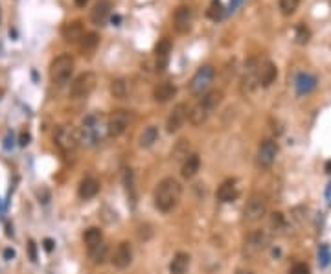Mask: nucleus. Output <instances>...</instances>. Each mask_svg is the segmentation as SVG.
<instances>
[{
    "label": "nucleus",
    "instance_id": "obj_1",
    "mask_svg": "<svg viewBox=\"0 0 331 274\" xmlns=\"http://www.w3.org/2000/svg\"><path fill=\"white\" fill-rule=\"evenodd\" d=\"M181 197H182L181 183L173 177H166L157 184L155 193H153V201H155L157 210L168 213V212H171L173 208H177V204H179V201H181Z\"/></svg>",
    "mask_w": 331,
    "mask_h": 274
},
{
    "label": "nucleus",
    "instance_id": "obj_2",
    "mask_svg": "<svg viewBox=\"0 0 331 274\" xmlns=\"http://www.w3.org/2000/svg\"><path fill=\"white\" fill-rule=\"evenodd\" d=\"M79 142H83L85 146H96L105 138L107 134V120L100 112H92L81 122L79 129Z\"/></svg>",
    "mask_w": 331,
    "mask_h": 274
},
{
    "label": "nucleus",
    "instance_id": "obj_3",
    "mask_svg": "<svg viewBox=\"0 0 331 274\" xmlns=\"http://www.w3.org/2000/svg\"><path fill=\"white\" fill-rule=\"evenodd\" d=\"M74 72V57L70 54H63L55 57L52 65H50V78L57 85H65L70 80Z\"/></svg>",
    "mask_w": 331,
    "mask_h": 274
},
{
    "label": "nucleus",
    "instance_id": "obj_4",
    "mask_svg": "<svg viewBox=\"0 0 331 274\" xmlns=\"http://www.w3.org/2000/svg\"><path fill=\"white\" fill-rule=\"evenodd\" d=\"M54 142L63 153H74L79 146V134L74 127L59 125L54 131Z\"/></svg>",
    "mask_w": 331,
    "mask_h": 274
},
{
    "label": "nucleus",
    "instance_id": "obj_5",
    "mask_svg": "<svg viewBox=\"0 0 331 274\" xmlns=\"http://www.w3.org/2000/svg\"><path fill=\"white\" fill-rule=\"evenodd\" d=\"M214 76H216L214 67H210V65L201 67L197 72L193 74L192 81H190V92L195 94V96H203V94L210 89L212 81H214Z\"/></svg>",
    "mask_w": 331,
    "mask_h": 274
},
{
    "label": "nucleus",
    "instance_id": "obj_6",
    "mask_svg": "<svg viewBox=\"0 0 331 274\" xmlns=\"http://www.w3.org/2000/svg\"><path fill=\"white\" fill-rule=\"evenodd\" d=\"M98 78L94 72H83L79 74L78 78L72 81L70 85V96L74 99H81V97H87L94 89H96Z\"/></svg>",
    "mask_w": 331,
    "mask_h": 274
},
{
    "label": "nucleus",
    "instance_id": "obj_7",
    "mask_svg": "<svg viewBox=\"0 0 331 274\" xmlns=\"http://www.w3.org/2000/svg\"><path fill=\"white\" fill-rule=\"evenodd\" d=\"M129 122H131V114L129 110L118 109L114 110L112 114L107 118V134L109 136H121L125 133V129L129 127Z\"/></svg>",
    "mask_w": 331,
    "mask_h": 274
},
{
    "label": "nucleus",
    "instance_id": "obj_8",
    "mask_svg": "<svg viewBox=\"0 0 331 274\" xmlns=\"http://www.w3.org/2000/svg\"><path fill=\"white\" fill-rule=\"evenodd\" d=\"M267 213V197L261 193H256L248 199L247 206H245V221H259Z\"/></svg>",
    "mask_w": 331,
    "mask_h": 274
},
{
    "label": "nucleus",
    "instance_id": "obj_9",
    "mask_svg": "<svg viewBox=\"0 0 331 274\" xmlns=\"http://www.w3.org/2000/svg\"><path fill=\"white\" fill-rule=\"evenodd\" d=\"M193 24V9L190 6H179L173 13V28L177 33H188Z\"/></svg>",
    "mask_w": 331,
    "mask_h": 274
},
{
    "label": "nucleus",
    "instance_id": "obj_10",
    "mask_svg": "<svg viewBox=\"0 0 331 274\" xmlns=\"http://www.w3.org/2000/svg\"><path fill=\"white\" fill-rule=\"evenodd\" d=\"M188 105L186 103H179L175 105L173 110H171V114L168 116V122H166V129H168V133H177L179 129L184 125L188 118Z\"/></svg>",
    "mask_w": 331,
    "mask_h": 274
},
{
    "label": "nucleus",
    "instance_id": "obj_11",
    "mask_svg": "<svg viewBox=\"0 0 331 274\" xmlns=\"http://www.w3.org/2000/svg\"><path fill=\"white\" fill-rule=\"evenodd\" d=\"M110 262L116 269H127L132 262V247L129 241H121L118 247H116L114 254L110 258Z\"/></svg>",
    "mask_w": 331,
    "mask_h": 274
},
{
    "label": "nucleus",
    "instance_id": "obj_12",
    "mask_svg": "<svg viewBox=\"0 0 331 274\" xmlns=\"http://www.w3.org/2000/svg\"><path fill=\"white\" fill-rule=\"evenodd\" d=\"M278 155V146L274 140H263L259 144L258 149V164L263 166V168H269L272 166V162L276 160Z\"/></svg>",
    "mask_w": 331,
    "mask_h": 274
},
{
    "label": "nucleus",
    "instance_id": "obj_13",
    "mask_svg": "<svg viewBox=\"0 0 331 274\" xmlns=\"http://www.w3.org/2000/svg\"><path fill=\"white\" fill-rule=\"evenodd\" d=\"M110 9H112V4L110 0H98L94 9H92V22L96 26H105L110 18Z\"/></svg>",
    "mask_w": 331,
    "mask_h": 274
},
{
    "label": "nucleus",
    "instance_id": "obj_14",
    "mask_svg": "<svg viewBox=\"0 0 331 274\" xmlns=\"http://www.w3.org/2000/svg\"><path fill=\"white\" fill-rule=\"evenodd\" d=\"M278 78V68L274 63L265 61L258 67V85L271 87Z\"/></svg>",
    "mask_w": 331,
    "mask_h": 274
},
{
    "label": "nucleus",
    "instance_id": "obj_15",
    "mask_svg": "<svg viewBox=\"0 0 331 274\" xmlns=\"http://www.w3.org/2000/svg\"><path fill=\"white\" fill-rule=\"evenodd\" d=\"M83 33H85V28L81 20L66 22V24H63V28H61V35H63V39H65L66 43H78L79 39L83 37Z\"/></svg>",
    "mask_w": 331,
    "mask_h": 274
},
{
    "label": "nucleus",
    "instance_id": "obj_16",
    "mask_svg": "<svg viewBox=\"0 0 331 274\" xmlns=\"http://www.w3.org/2000/svg\"><path fill=\"white\" fill-rule=\"evenodd\" d=\"M217 199L221 202H234L237 197H239V189H237V184H235L234 179H228L224 181L219 188H217Z\"/></svg>",
    "mask_w": 331,
    "mask_h": 274
},
{
    "label": "nucleus",
    "instance_id": "obj_17",
    "mask_svg": "<svg viewBox=\"0 0 331 274\" xmlns=\"http://www.w3.org/2000/svg\"><path fill=\"white\" fill-rule=\"evenodd\" d=\"M98 191H100V181L94 177H85L81 183H79L78 195L83 199V201H89L92 197H96Z\"/></svg>",
    "mask_w": 331,
    "mask_h": 274
},
{
    "label": "nucleus",
    "instance_id": "obj_18",
    "mask_svg": "<svg viewBox=\"0 0 331 274\" xmlns=\"http://www.w3.org/2000/svg\"><path fill=\"white\" fill-rule=\"evenodd\" d=\"M192 265V258L188 252H177L169 262V274H186Z\"/></svg>",
    "mask_w": 331,
    "mask_h": 274
},
{
    "label": "nucleus",
    "instance_id": "obj_19",
    "mask_svg": "<svg viewBox=\"0 0 331 274\" xmlns=\"http://www.w3.org/2000/svg\"><path fill=\"white\" fill-rule=\"evenodd\" d=\"M212 110L206 107V103L201 99L199 103H195L192 107V109L188 110V116H190V122L193 123V125H203V123L208 120V116H210Z\"/></svg>",
    "mask_w": 331,
    "mask_h": 274
},
{
    "label": "nucleus",
    "instance_id": "obj_20",
    "mask_svg": "<svg viewBox=\"0 0 331 274\" xmlns=\"http://www.w3.org/2000/svg\"><path fill=\"white\" fill-rule=\"evenodd\" d=\"M177 94V87L173 83H169V81H164V83H158L155 87V91H153V97H155V101L158 103H166L169 101L171 97H175Z\"/></svg>",
    "mask_w": 331,
    "mask_h": 274
},
{
    "label": "nucleus",
    "instance_id": "obj_21",
    "mask_svg": "<svg viewBox=\"0 0 331 274\" xmlns=\"http://www.w3.org/2000/svg\"><path fill=\"white\" fill-rule=\"evenodd\" d=\"M169 52H171V41L169 39H160L155 46V54H157V70H164L166 65H168V57Z\"/></svg>",
    "mask_w": 331,
    "mask_h": 274
},
{
    "label": "nucleus",
    "instance_id": "obj_22",
    "mask_svg": "<svg viewBox=\"0 0 331 274\" xmlns=\"http://www.w3.org/2000/svg\"><path fill=\"white\" fill-rule=\"evenodd\" d=\"M201 170V159H199V155L192 153V155H188L186 160L182 162V177L184 179H193L197 175V171Z\"/></svg>",
    "mask_w": 331,
    "mask_h": 274
},
{
    "label": "nucleus",
    "instance_id": "obj_23",
    "mask_svg": "<svg viewBox=\"0 0 331 274\" xmlns=\"http://www.w3.org/2000/svg\"><path fill=\"white\" fill-rule=\"evenodd\" d=\"M267 245H269V234L263 230H259V232H254L252 236L248 238L247 249H252L254 252H259V250H263Z\"/></svg>",
    "mask_w": 331,
    "mask_h": 274
},
{
    "label": "nucleus",
    "instance_id": "obj_24",
    "mask_svg": "<svg viewBox=\"0 0 331 274\" xmlns=\"http://www.w3.org/2000/svg\"><path fill=\"white\" fill-rule=\"evenodd\" d=\"M123 186H125L127 199L131 201V204H136V186H134V171L127 168L123 171Z\"/></svg>",
    "mask_w": 331,
    "mask_h": 274
},
{
    "label": "nucleus",
    "instance_id": "obj_25",
    "mask_svg": "<svg viewBox=\"0 0 331 274\" xmlns=\"http://www.w3.org/2000/svg\"><path fill=\"white\" fill-rule=\"evenodd\" d=\"M317 87V78L311 76V74H300L298 78H296V91L298 94H307V92H311Z\"/></svg>",
    "mask_w": 331,
    "mask_h": 274
},
{
    "label": "nucleus",
    "instance_id": "obj_26",
    "mask_svg": "<svg viewBox=\"0 0 331 274\" xmlns=\"http://www.w3.org/2000/svg\"><path fill=\"white\" fill-rule=\"evenodd\" d=\"M109 256V247L105 243H98L94 247H89V258L92 260V263H96V265H102L105 263Z\"/></svg>",
    "mask_w": 331,
    "mask_h": 274
},
{
    "label": "nucleus",
    "instance_id": "obj_27",
    "mask_svg": "<svg viewBox=\"0 0 331 274\" xmlns=\"http://www.w3.org/2000/svg\"><path fill=\"white\" fill-rule=\"evenodd\" d=\"M158 140V127L157 125H149L144 129V133L140 134V147H151Z\"/></svg>",
    "mask_w": 331,
    "mask_h": 274
},
{
    "label": "nucleus",
    "instance_id": "obj_28",
    "mask_svg": "<svg viewBox=\"0 0 331 274\" xmlns=\"http://www.w3.org/2000/svg\"><path fill=\"white\" fill-rule=\"evenodd\" d=\"M100 43V35L94 33V31H85L83 37L79 39V48L83 52H89V50H94Z\"/></svg>",
    "mask_w": 331,
    "mask_h": 274
},
{
    "label": "nucleus",
    "instance_id": "obj_29",
    "mask_svg": "<svg viewBox=\"0 0 331 274\" xmlns=\"http://www.w3.org/2000/svg\"><path fill=\"white\" fill-rule=\"evenodd\" d=\"M83 241L87 243V247H94V245L102 243L103 241V234L98 226H91L83 232Z\"/></svg>",
    "mask_w": 331,
    "mask_h": 274
},
{
    "label": "nucleus",
    "instance_id": "obj_30",
    "mask_svg": "<svg viewBox=\"0 0 331 274\" xmlns=\"http://www.w3.org/2000/svg\"><path fill=\"white\" fill-rule=\"evenodd\" d=\"M224 15V7L223 4H221V0H212L210 6H208V9H206V17L210 18V20H221Z\"/></svg>",
    "mask_w": 331,
    "mask_h": 274
},
{
    "label": "nucleus",
    "instance_id": "obj_31",
    "mask_svg": "<svg viewBox=\"0 0 331 274\" xmlns=\"http://www.w3.org/2000/svg\"><path fill=\"white\" fill-rule=\"evenodd\" d=\"M203 101H205L206 107H208L210 110L217 109V107H219V103L223 101V92H221V91L208 92V94H205V96H203Z\"/></svg>",
    "mask_w": 331,
    "mask_h": 274
},
{
    "label": "nucleus",
    "instance_id": "obj_32",
    "mask_svg": "<svg viewBox=\"0 0 331 274\" xmlns=\"http://www.w3.org/2000/svg\"><path fill=\"white\" fill-rule=\"evenodd\" d=\"M110 94L118 99H123L127 96V81L125 80H114L110 83Z\"/></svg>",
    "mask_w": 331,
    "mask_h": 274
},
{
    "label": "nucleus",
    "instance_id": "obj_33",
    "mask_svg": "<svg viewBox=\"0 0 331 274\" xmlns=\"http://www.w3.org/2000/svg\"><path fill=\"white\" fill-rule=\"evenodd\" d=\"M300 6V0H280V11L283 15H293Z\"/></svg>",
    "mask_w": 331,
    "mask_h": 274
},
{
    "label": "nucleus",
    "instance_id": "obj_34",
    "mask_svg": "<svg viewBox=\"0 0 331 274\" xmlns=\"http://www.w3.org/2000/svg\"><path fill=\"white\" fill-rule=\"evenodd\" d=\"M188 151H190V144H188V140H179L171 155H173L175 159H184V160H186Z\"/></svg>",
    "mask_w": 331,
    "mask_h": 274
},
{
    "label": "nucleus",
    "instance_id": "obj_35",
    "mask_svg": "<svg viewBox=\"0 0 331 274\" xmlns=\"http://www.w3.org/2000/svg\"><path fill=\"white\" fill-rule=\"evenodd\" d=\"M309 37H311V33H309V30L306 28V24L296 26V43L306 44L307 41H309Z\"/></svg>",
    "mask_w": 331,
    "mask_h": 274
},
{
    "label": "nucleus",
    "instance_id": "obj_36",
    "mask_svg": "<svg viewBox=\"0 0 331 274\" xmlns=\"http://www.w3.org/2000/svg\"><path fill=\"white\" fill-rule=\"evenodd\" d=\"M319 256H320V265L322 267H326L328 263H330V260H331V254H330V249L326 247V245H322L320 247V250H319Z\"/></svg>",
    "mask_w": 331,
    "mask_h": 274
},
{
    "label": "nucleus",
    "instance_id": "obj_37",
    "mask_svg": "<svg viewBox=\"0 0 331 274\" xmlns=\"http://www.w3.org/2000/svg\"><path fill=\"white\" fill-rule=\"evenodd\" d=\"M291 274H311V271L306 263H296L295 267L291 269Z\"/></svg>",
    "mask_w": 331,
    "mask_h": 274
},
{
    "label": "nucleus",
    "instance_id": "obj_38",
    "mask_svg": "<svg viewBox=\"0 0 331 274\" xmlns=\"http://www.w3.org/2000/svg\"><path fill=\"white\" fill-rule=\"evenodd\" d=\"M272 225L276 226V228H282L283 226V215L282 213H274V215H272Z\"/></svg>",
    "mask_w": 331,
    "mask_h": 274
},
{
    "label": "nucleus",
    "instance_id": "obj_39",
    "mask_svg": "<svg viewBox=\"0 0 331 274\" xmlns=\"http://www.w3.org/2000/svg\"><path fill=\"white\" fill-rule=\"evenodd\" d=\"M18 144H20L22 147L28 146V144H30V134H28V133H22V134H20V138H18Z\"/></svg>",
    "mask_w": 331,
    "mask_h": 274
},
{
    "label": "nucleus",
    "instance_id": "obj_40",
    "mask_svg": "<svg viewBox=\"0 0 331 274\" xmlns=\"http://www.w3.org/2000/svg\"><path fill=\"white\" fill-rule=\"evenodd\" d=\"M28 245H30V258L33 260V262H35V260H37V256H35V243H33V241H30Z\"/></svg>",
    "mask_w": 331,
    "mask_h": 274
},
{
    "label": "nucleus",
    "instance_id": "obj_41",
    "mask_svg": "<svg viewBox=\"0 0 331 274\" xmlns=\"http://www.w3.org/2000/svg\"><path fill=\"white\" fill-rule=\"evenodd\" d=\"M44 249L48 250V252H52V249H54V241H52V239H44Z\"/></svg>",
    "mask_w": 331,
    "mask_h": 274
},
{
    "label": "nucleus",
    "instance_id": "obj_42",
    "mask_svg": "<svg viewBox=\"0 0 331 274\" xmlns=\"http://www.w3.org/2000/svg\"><path fill=\"white\" fill-rule=\"evenodd\" d=\"M13 256H15V252H13L11 249H6V250H4V258H6V260H11Z\"/></svg>",
    "mask_w": 331,
    "mask_h": 274
},
{
    "label": "nucleus",
    "instance_id": "obj_43",
    "mask_svg": "<svg viewBox=\"0 0 331 274\" xmlns=\"http://www.w3.org/2000/svg\"><path fill=\"white\" fill-rule=\"evenodd\" d=\"M76 2V6H79V7H85L87 4H89V0H74Z\"/></svg>",
    "mask_w": 331,
    "mask_h": 274
},
{
    "label": "nucleus",
    "instance_id": "obj_44",
    "mask_svg": "<svg viewBox=\"0 0 331 274\" xmlns=\"http://www.w3.org/2000/svg\"><path fill=\"white\" fill-rule=\"evenodd\" d=\"M239 4H241V0H232V2H230V9L234 11V9H235L237 6H239Z\"/></svg>",
    "mask_w": 331,
    "mask_h": 274
},
{
    "label": "nucleus",
    "instance_id": "obj_45",
    "mask_svg": "<svg viewBox=\"0 0 331 274\" xmlns=\"http://www.w3.org/2000/svg\"><path fill=\"white\" fill-rule=\"evenodd\" d=\"M110 20H112V24L118 26V22H120V20H121V17H118V15H116V17H112V18H110Z\"/></svg>",
    "mask_w": 331,
    "mask_h": 274
},
{
    "label": "nucleus",
    "instance_id": "obj_46",
    "mask_svg": "<svg viewBox=\"0 0 331 274\" xmlns=\"http://www.w3.org/2000/svg\"><path fill=\"white\" fill-rule=\"evenodd\" d=\"M326 171H328V173H331V162H328V164H326Z\"/></svg>",
    "mask_w": 331,
    "mask_h": 274
},
{
    "label": "nucleus",
    "instance_id": "obj_47",
    "mask_svg": "<svg viewBox=\"0 0 331 274\" xmlns=\"http://www.w3.org/2000/svg\"><path fill=\"white\" fill-rule=\"evenodd\" d=\"M235 274H252V273H250V271H237Z\"/></svg>",
    "mask_w": 331,
    "mask_h": 274
}]
</instances>
